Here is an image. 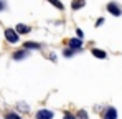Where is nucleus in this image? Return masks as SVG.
<instances>
[{"label": "nucleus", "mask_w": 122, "mask_h": 119, "mask_svg": "<svg viewBox=\"0 0 122 119\" xmlns=\"http://www.w3.org/2000/svg\"><path fill=\"white\" fill-rule=\"evenodd\" d=\"M5 38H7V41H10V43H17L18 41V32H15L12 28H7L5 30Z\"/></svg>", "instance_id": "obj_1"}, {"label": "nucleus", "mask_w": 122, "mask_h": 119, "mask_svg": "<svg viewBox=\"0 0 122 119\" xmlns=\"http://www.w3.org/2000/svg\"><path fill=\"white\" fill-rule=\"evenodd\" d=\"M36 119H53V113L48 109H40L36 113Z\"/></svg>", "instance_id": "obj_2"}, {"label": "nucleus", "mask_w": 122, "mask_h": 119, "mask_svg": "<svg viewBox=\"0 0 122 119\" xmlns=\"http://www.w3.org/2000/svg\"><path fill=\"white\" fill-rule=\"evenodd\" d=\"M107 10H109V12H111V13L114 15V17H119V15L122 13V10L119 8V7H117V5H116V3H114V2L107 3Z\"/></svg>", "instance_id": "obj_3"}, {"label": "nucleus", "mask_w": 122, "mask_h": 119, "mask_svg": "<svg viewBox=\"0 0 122 119\" xmlns=\"http://www.w3.org/2000/svg\"><path fill=\"white\" fill-rule=\"evenodd\" d=\"M69 46L73 50H79L82 48V38H71L69 40Z\"/></svg>", "instance_id": "obj_4"}, {"label": "nucleus", "mask_w": 122, "mask_h": 119, "mask_svg": "<svg viewBox=\"0 0 122 119\" xmlns=\"http://www.w3.org/2000/svg\"><path fill=\"white\" fill-rule=\"evenodd\" d=\"M104 119H117V111L114 108H109L104 114Z\"/></svg>", "instance_id": "obj_5"}, {"label": "nucleus", "mask_w": 122, "mask_h": 119, "mask_svg": "<svg viewBox=\"0 0 122 119\" xmlns=\"http://www.w3.org/2000/svg\"><path fill=\"white\" fill-rule=\"evenodd\" d=\"M96 58H101V60H104L107 55H106V51H102V50H99V48H92V51H91Z\"/></svg>", "instance_id": "obj_6"}, {"label": "nucleus", "mask_w": 122, "mask_h": 119, "mask_svg": "<svg viewBox=\"0 0 122 119\" xmlns=\"http://www.w3.org/2000/svg\"><path fill=\"white\" fill-rule=\"evenodd\" d=\"M17 32H18V33H28V32H30V27H26V25H23V23H18V25H17Z\"/></svg>", "instance_id": "obj_7"}, {"label": "nucleus", "mask_w": 122, "mask_h": 119, "mask_svg": "<svg viewBox=\"0 0 122 119\" xmlns=\"http://www.w3.org/2000/svg\"><path fill=\"white\" fill-rule=\"evenodd\" d=\"M71 7H73V10L81 8V7H84V0H74V2L71 3Z\"/></svg>", "instance_id": "obj_8"}, {"label": "nucleus", "mask_w": 122, "mask_h": 119, "mask_svg": "<svg viewBox=\"0 0 122 119\" xmlns=\"http://www.w3.org/2000/svg\"><path fill=\"white\" fill-rule=\"evenodd\" d=\"M25 56H26V51H25V50L15 51V55H13V58H15V60H21V58H25Z\"/></svg>", "instance_id": "obj_9"}, {"label": "nucleus", "mask_w": 122, "mask_h": 119, "mask_svg": "<svg viewBox=\"0 0 122 119\" xmlns=\"http://www.w3.org/2000/svg\"><path fill=\"white\" fill-rule=\"evenodd\" d=\"M48 2H50V3H51V5H55V7H56V8H60V10H63V8H64V5H63V3H61L60 0H48Z\"/></svg>", "instance_id": "obj_10"}, {"label": "nucleus", "mask_w": 122, "mask_h": 119, "mask_svg": "<svg viewBox=\"0 0 122 119\" xmlns=\"http://www.w3.org/2000/svg\"><path fill=\"white\" fill-rule=\"evenodd\" d=\"M25 48H33V50H38V48H40V45H38V43H31V41H26V43H25Z\"/></svg>", "instance_id": "obj_11"}, {"label": "nucleus", "mask_w": 122, "mask_h": 119, "mask_svg": "<svg viewBox=\"0 0 122 119\" xmlns=\"http://www.w3.org/2000/svg\"><path fill=\"white\" fill-rule=\"evenodd\" d=\"M5 119H21L20 116H18V114H15V113H8V114H7V118Z\"/></svg>", "instance_id": "obj_12"}, {"label": "nucleus", "mask_w": 122, "mask_h": 119, "mask_svg": "<svg viewBox=\"0 0 122 119\" xmlns=\"http://www.w3.org/2000/svg\"><path fill=\"white\" fill-rule=\"evenodd\" d=\"M74 55V50L73 48H69V50H64V56L68 58V56H73Z\"/></svg>", "instance_id": "obj_13"}, {"label": "nucleus", "mask_w": 122, "mask_h": 119, "mask_svg": "<svg viewBox=\"0 0 122 119\" xmlns=\"http://www.w3.org/2000/svg\"><path fill=\"white\" fill-rule=\"evenodd\" d=\"M78 119H87V114H86V111H79V114H78Z\"/></svg>", "instance_id": "obj_14"}, {"label": "nucleus", "mask_w": 122, "mask_h": 119, "mask_svg": "<svg viewBox=\"0 0 122 119\" xmlns=\"http://www.w3.org/2000/svg\"><path fill=\"white\" fill-rule=\"evenodd\" d=\"M63 119H76V118H74L73 114H69V113H66V114H64V118H63Z\"/></svg>", "instance_id": "obj_15"}, {"label": "nucleus", "mask_w": 122, "mask_h": 119, "mask_svg": "<svg viewBox=\"0 0 122 119\" xmlns=\"http://www.w3.org/2000/svg\"><path fill=\"white\" fill-rule=\"evenodd\" d=\"M18 108H20L21 111H28V109H30V108H26L25 104H18Z\"/></svg>", "instance_id": "obj_16"}, {"label": "nucleus", "mask_w": 122, "mask_h": 119, "mask_svg": "<svg viewBox=\"0 0 122 119\" xmlns=\"http://www.w3.org/2000/svg\"><path fill=\"white\" fill-rule=\"evenodd\" d=\"M76 33H78V37H79V38H82V37H84V33H82V32H81V30H79V28L76 30Z\"/></svg>", "instance_id": "obj_17"}, {"label": "nucleus", "mask_w": 122, "mask_h": 119, "mask_svg": "<svg viewBox=\"0 0 122 119\" xmlns=\"http://www.w3.org/2000/svg\"><path fill=\"white\" fill-rule=\"evenodd\" d=\"M102 23H104V18H99L97 22H96V25H97V27H99V25H102Z\"/></svg>", "instance_id": "obj_18"}, {"label": "nucleus", "mask_w": 122, "mask_h": 119, "mask_svg": "<svg viewBox=\"0 0 122 119\" xmlns=\"http://www.w3.org/2000/svg\"><path fill=\"white\" fill-rule=\"evenodd\" d=\"M3 8H5V3H3V2L0 0V10H3Z\"/></svg>", "instance_id": "obj_19"}]
</instances>
